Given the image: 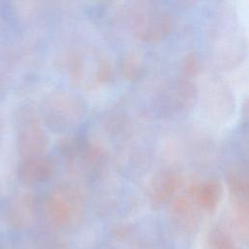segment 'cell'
<instances>
[{
    "label": "cell",
    "instance_id": "cell-1",
    "mask_svg": "<svg viewBox=\"0 0 249 249\" xmlns=\"http://www.w3.org/2000/svg\"><path fill=\"white\" fill-rule=\"evenodd\" d=\"M198 194L205 203H215L222 194V185L217 180L207 181L200 187Z\"/></svg>",
    "mask_w": 249,
    "mask_h": 249
},
{
    "label": "cell",
    "instance_id": "cell-2",
    "mask_svg": "<svg viewBox=\"0 0 249 249\" xmlns=\"http://www.w3.org/2000/svg\"><path fill=\"white\" fill-rule=\"evenodd\" d=\"M155 183V194L166 195L172 192L178 184L182 183V179L174 174H164L159 177Z\"/></svg>",
    "mask_w": 249,
    "mask_h": 249
},
{
    "label": "cell",
    "instance_id": "cell-3",
    "mask_svg": "<svg viewBox=\"0 0 249 249\" xmlns=\"http://www.w3.org/2000/svg\"><path fill=\"white\" fill-rule=\"evenodd\" d=\"M123 70L125 76L130 79L138 77L143 70L142 62H140L136 56H127L123 62Z\"/></svg>",
    "mask_w": 249,
    "mask_h": 249
},
{
    "label": "cell",
    "instance_id": "cell-4",
    "mask_svg": "<svg viewBox=\"0 0 249 249\" xmlns=\"http://www.w3.org/2000/svg\"><path fill=\"white\" fill-rule=\"evenodd\" d=\"M184 70L188 75H195L199 70V60L194 53H190L186 56L184 61Z\"/></svg>",
    "mask_w": 249,
    "mask_h": 249
}]
</instances>
